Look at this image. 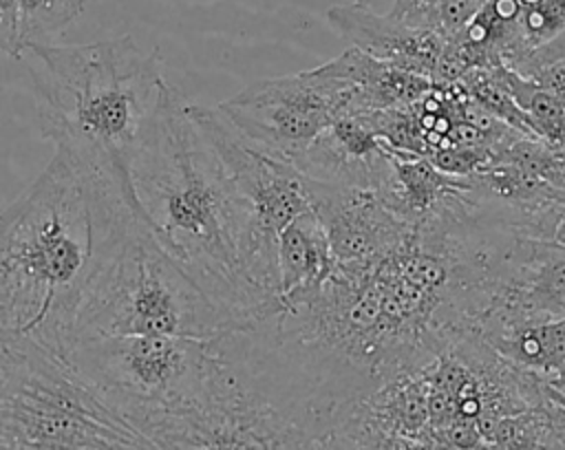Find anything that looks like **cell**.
<instances>
[{
  "instance_id": "f1b7e54d",
  "label": "cell",
  "mask_w": 565,
  "mask_h": 450,
  "mask_svg": "<svg viewBox=\"0 0 565 450\" xmlns=\"http://www.w3.org/2000/svg\"><path fill=\"white\" fill-rule=\"evenodd\" d=\"M547 388H552L554 393H558V395H563V397H565V377H563L558 384H554V386H547Z\"/></svg>"
},
{
  "instance_id": "e0dca14e",
  "label": "cell",
  "mask_w": 565,
  "mask_h": 450,
  "mask_svg": "<svg viewBox=\"0 0 565 450\" xmlns=\"http://www.w3.org/2000/svg\"><path fill=\"white\" fill-rule=\"evenodd\" d=\"M483 340L503 360L534 373L545 386L565 377V318L510 326Z\"/></svg>"
},
{
  "instance_id": "2e32d148",
  "label": "cell",
  "mask_w": 565,
  "mask_h": 450,
  "mask_svg": "<svg viewBox=\"0 0 565 450\" xmlns=\"http://www.w3.org/2000/svg\"><path fill=\"white\" fill-rule=\"evenodd\" d=\"M331 71L347 77L353 84V99L347 113H375L397 108L424 97L433 82L428 77L402 71L386 62H380L355 46L327 62Z\"/></svg>"
},
{
  "instance_id": "8992f818",
  "label": "cell",
  "mask_w": 565,
  "mask_h": 450,
  "mask_svg": "<svg viewBox=\"0 0 565 450\" xmlns=\"http://www.w3.org/2000/svg\"><path fill=\"white\" fill-rule=\"evenodd\" d=\"M0 450H161L62 355L13 338L0 349Z\"/></svg>"
},
{
  "instance_id": "5bb4252c",
  "label": "cell",
  "mask_w": 565,
  "mask_h": 450,
  "mask_svg": "<svg viewBox=\"0 0 565 450\" xmlns=\"http://www.w3.org/2000/svg\"><path fill=\"white\" fill-rule=\"evenodd\" d=\"M470 190V176L448 174L426 157L399 152L391 159L377 192L391 212L417 229L448 212Z\"/></svg>"
},
{
  "instance_id": "9a60e30c",
  "label": "cell",
  "mask_w": 565,
  "mask_h": 450,
  "mask_svg": "<svg viewBox=\"0 0 565 450\" xmlns=\"http://www.w3.org/2000/svg\"><path fill=\"white\" fill-rule=\"evenodd\" d=\"M276 265L282 307L309 298L333 271L335 258L327 234L311 210L291 218L278 234Z\"/></svg>"
},
{
  "instance_id": "ac0fdd59",
  "label": "cell",
  "mask_w": 565,
  "mask_h": 450,
  "mask_svg": "<svg viewBox=\"0 0 565 450\" xmlns=\"http://www.w3.org/2000/svg\"><path fill=\"white\" fill-rule=\"evenodd\" d=\"M503 86L530 117L534 135L552 148H565V104L539 88L530 77L508 66H494Z\"/></svg>"
},
{
  "instance_id": "d4e9b609",
  "label": "cell",
  "mask_w": 565,
  "mask_h": 450,
  "mask_svg": "<svg viewBox=\"0 0 565 450\" xmlns=\"http://www.w3.org/2000/svg\"><path fill=\"white\" fill-rule=\"evenodd\" d=\"M525 77H530L539 88H543L545 93L565 104V60L547 64Z\"/></svg>"
},
{
  "instance_id": "ba28073f",
  "label": "cell",
  "mask_w": 565,
  "mask_h": 450,
  "mask_svg": "<svg viewBox=\"0 0 565 450\" xmlns=\"http://www.w3.org/2000/svg\"><path fill=\"white\" fill-rule=\"evenodd\" d=\"M190 115L223 159L249 214L247 276L271 300L278 291V234L298 214L311 210L305 176L287 161L252 148L218 108L190 104Z\"/></svg>"
},
{
  "instance_id": "7c38bea8",
  "label": "cell",
  "mask_w": 565,
  "mask_h": 450,
  "mask_svg": "<svg viewBox=\"0 0 565 450\" xmlns=\"http://www.w3.org/2000/svg\"><path fill=\"white\" fill-rule=\"evenodd\" d=\"M395 152L375 130L371 113H344L294 161L302 176L324 183L380 185Z\"/></svg>"
},
{
  "instance_id": "cb8c5ba5",
  "label": "cell",
  "mask_w": 565,
  "mask_h": 450,
  "mask_svg": "<svg viewBox=\"0 0 565 450\" xmlns=\"http://www.w3.org/2000/svg\"><path fill=\"white\" fill-rule=\"evenodd\" d=\"M0 51L22 57L18 44V0H0Z\"/></svg>"
},
{
  "instance_id": "83f0119b",
  "label": "cell",
  "mask_w": 565,
  "mask_h": 450,
  "mask_svg": "<svg viewBox=\"0 0 565 450\" xmlns=\"http://www.w3.org/2000/svg\"><path fill=\"white\" fill-rule=\"evenodd\" d=\"M545 393H547V397H550V399H554V401H558V404H563V406H565V397H563V395L554 393V390H552V388H547V386H545Z\"/></svg>"
},
{
  "instance_id": "3957f363",
  "label": "cell",
  "mask_w": 565,
  "mask_h": 450,
  "mask_svg": "<svg viewBox=\"0 0 565 450\" xmlns=\"http://www.w3.org/2000/svg\"><path fill=\"white\" fill-rule=\"evenodd\" d=\"M95 243L93 185L55 150L0 210V335L33 340L64 357Z\"/></svg>"
},
{
  "instance_id": "6da1fadb",
  "label": "cell",
  "mask_w": 565,
  "mask_h": 450,
  "mask_svg": "<svg viewBox=\"0 0 565 450\" xmlns=\"http://www.w3.org/2000/svg\"><path fill=\"white\" fill-rule=\"evenodd\" d=\"M130 185L154 238L232 324L247 326L282 311L247 276L245 201L172 86L132 154Z\"/></svg>"
},
{
  "instance_id": "484cf974",
  "label": "cell",
  "mask_w": 565,
  "mask_h": 450,
  "mask_svg": "<svg viewBox=\"0 0 565 450\" xmlns=\"http://www.w3.org/2000/svg\"><path fill=\"white\" fill-rule=\"evenodd\" d=\"M316 450H366V448L355 435V430L347 421H340L318 439Z\"/></svg>"
},
{
  "instance_id": "9c48e42d",
  "label": "cell",
  "mask_w": 565,
  "mask_h": 450,
  "mask_svg": "<svg viewBox=\"0 0 565 450\" xmlns=\"http://www.w3.org/2000/svg\"><path fill=\"white\" fill-rule=\"evenodd\" d=\"M353 90L324 62L311 71L256 79L216 108L252 148L291 163L349 110Z\"/></svg>"
},
{
  "instance_id": "8fae6325",
  "label": "cell",
  "mask_w": 565,
  "mask_h": 450,
  "mask_svg": "<svg viewBox=\"0 0 565 450\" xmlns=\"http://www.w3.org/2000/svg\"><path fill=\"white\" fill-rule=\"evenodd\" d=\"M565 318V245L519 236L490 307L475 322V333Z\"/></svg>"
},
{
  "instance_id": "30bf717a",
  "label": "cell",
  "mask_w": 565,
  "mask_h": 450,
  "mask_svg": "<svg viewBox=\"0 0 565 450\" xmlns=\"http://www.w3.org/2000/svg\"><path fill=\"white\" fill-rule=\"evenodd\" d=\"M305 185L311 212L318 216L338 265H373L399 249L413 232L391 212L375 188L307 176Z\"/></svg>"
},
{
  "instance_id": "ffe728a7",
  "label": "cell",
  "mask_w": 565,
  "mask_h": 450,
  "mask_svg": "<svg viewBox=\"0 0 565 450\" xmlns=\"http://www.w3.org/2000/svg\"><path fill=\"white\" fill-rule=\"evenodd\" d=\"M488 0H393L386 11L391 18L439 33L441 38L455 35Z\"/></svg>"
},
{
  "instance_id": "277c9868",
  "label": "cell",
  "mask_w": 565,
  "mask_h": 450,
  "mask_svg": "<svg viewBox=\"0 0 565 450\" xmlns=\"http://www.w3.org/2000/svg\"><path fill=\"white\" fill-rule=\"evenodd\" d=\"M88 181L97 205V243L73 313L68 349L121 335L212 340L238 329L163 249L137 207L119 192Z\"/></svg>"
},
{
  "instance_id": "5b68a950",
  "label": "cell",
  "mask_w": 565,
  "mask_h": 450,
  "mask_svg": "<svg viewBox=\"0 0 565 450\" xmlns=\"http://www.w3.org/2000/svg\"><path fill=\"white\" fill-rule=\"evenodd\" d=\"M216 366L188 406L135 426L161 450H316L324 417L282 377L263 322L214 338Z\"/></svg>"
},
{
  "instance_id": "52a82bcc",
  "label": "cell",
  "mask_w": 565,
  "mask_h": 450,
  "mask_svg": "<svg viewBox=\"0 0 565 450\" xmlns=\"http://www.w3.org/2000/svg\"><path fill=\"white\" fill-rule=\"evenodd\" d=\"M212 340L102 338L73 344L64 360L135 426L148 415L183 408L203 393L216 366Z\"/></svg>"
},
{
  "instance_id": "7402d4cb",
  "label": "cell",
  "mask_w": 565,
  "mask_h": 450,
  "mask_svg": "<svg viewBox=\"0 0 565 450\" xmlns=\"http://www.w3.org/2000/svg\"><path fill=\"white\" fill-rule=\"evenodd\" d=\"M536 450H565V406L550 397L545 404L543 435Z\"/></svg>"
},
{
  "instance_id": "44dd1931",
  "label": "cell",
  "mask_w": 565,
  "mask_h": 450,
  "mask_svg": "<svg viewBox=\"0 0 565 450\" xmlns=\"http://www.w3.org/2000/svg\"><path fill=\"white\" fill-rule=\"evenodd\" d=\"M457 82L463 86V90L470 95V99L477 101L486 113L501 119L505 126L514 128L516 132L539 139L532 130L530 117L512 99V95L503 86L494 66L492 68H470Z\"/></svg>"
},
{
  "instance_id": "4fadbf2b",
  "label": "cell",
  "mask_w": 565,
  "mask_h": 450,
  "mask_svg": "<svg viewBox=\"0 0 565 450\" xmlns=\"http://www.w3.org/2000/svg\"><path fill=\"white\" fill-rule=\"evenodd\" d=\"M327 22L358 51L397 66L402 71L435 79L446 38L435 31L408 26L388 13H375L366 0L335 4L327 11Z\"/></svg>"
},
{
  "instance_id": "4316f807",
  "label": "cell",
  "mask_w": 565,
  "mask_h": 450,
  "mask_svg": "<svg viewBox=\"0 0 565 450\" xmlns=\"http://www.w3.org/2000/svg\"><path fill=\"white\" fill-rule=\"evenodd\" d=\"M554 240H558V243L565 245V214H563V221H561V225H558V229H556Z\"/></svg>"
},
{
  "instance_id": "603a6c76",
  "label": "cell",
  "mask_w": 565,
  "mask_h": 450,
  "mask_svg": "<svg viewBox=\"0 0 565 450\" xmlns=\"http://www.w3.org/2000/svg\"><path fill=\"white\" fill-rule=\"evenodd\" d=\"M561 60H565V26L550 42H545L543 46L532 51L519 66H514V71L521 75H532L534 71H539L547 64L561 62Z\"/></svg>"
},
{
  "instance_id": "d6986e66",
  "label": "cell",
  "mask_w": 565,
  "mask_h": 450,
  "mask_svg": "<svg viewBox=\"0 0 565 450\" xmlns=\"http://www.w3.org/2000/svg\"><path fill=\"white\" fill-rule=\"evenodd\" d=\"M88 0H18V44L22 55L55 40L82 15Z\"/></svg>"
},
{
  "instance_id": "7a4b0ae2",
  "label": "cell",
  "mask_w": 565,
  "mask_h": 450,
  "mask_svg": "<svg viewBox=\"0 0 565 450\" xmlns=\"http://www.w3.org/2000/svg\"><path fill=\"white\" fill-rule=\"evenodd\" d=\"M29 75L42 137L88 179L137 207L132 154L170 84L157 49L130 35L88 44H46L29 51ZM139 212V210H137Z\"/></svg>"
},
{
  "instance_id": "f546056e",
  "label": "cell",
  "mask_w": 565,
  "mask_h": 450,
  "mask_svg": "<svg viewBox=\"0 0 565 450\" xmlns=\"http://www.w3.org/2000/svg\"><path fill=\"white\" fill-rule=\"evenodd\" d=\"M9 340H13V338H2V335H0V349H2V346H4Z\"/></svg>"
}]
</instances>
